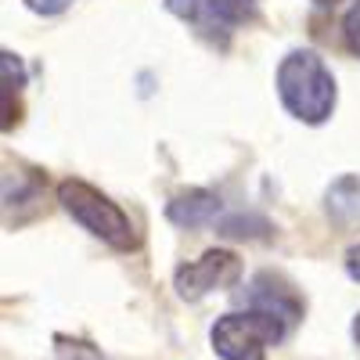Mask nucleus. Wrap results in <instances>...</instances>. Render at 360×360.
Instances as JSON below:
<instances>
[{"label": "nucleus", "mask_w": 360, "mask_h": 360, "mask_svg": "<svg viewBox=\"0 0 360 360\" xmlns=\"http://www.w3.org/2000/svg\"><path fill=\"white\" fill-rule=\"evenodd\" d=\"M292 332V324L270 310L249 307L242 314H224L209 339L224 360H266V349L278 346Z\"/></svg>", "instance_id": "nucleus-2"}, {"label": "nucleus", "mask_w": 360, "mask_h": 360, "mask_svg": "<svg viewBox=\"0 0 360 360\" xmlns=\"http://www.w3.org/2000/svg\"><path fill=\"white\" fill-rule=\"evenodd\" d=\"M346 274H349L353 281H360V245H353V249L346 252Z\"/></svg>", "instance_id": "nucleus-13"}, {"label": "nucleus", "mask_w": 360, "mask_h": 360, "mask_svg": "<svg viewBox=\"0 0 360 360\" xmlns=\"http://www.w3.org/2000/svg\"><path fill=\"white\" fill-rule=\"evenodd\" d=\"M33 11H40V15H58V11H65L72 0H25Z\"/></svg>", "instance_id": "nucleus-12"}, {"label": "nucleus", "mask_w": 360, "mask_h": 360, "mask_svg": "<svg viewBox=\"0 0 360 360\" xmlns=\"http://www.w3.org/2000/svg\"><path fill=\"white\" fill-rule=\"evenodd\" d=\"M266 231H270V224L259 220V217H234V220L224 224L227 238H263Z\"/></svg>", "instance_id": "nucleus-10"}, {"label": "nucleus", "mask_w": 360, "mask_h": 360, "mask_svg": "<svg viewBox=\"0 0 360 360\" xmlns=\"http://www.w3.org/2000/svg\"><path fill=\"white\" fill-rule=\"evenodd\" d=\"M166 8L176 18L191 22L202 37L224 44L252 15V0H166Z\"/></svg>", "instance_id": "nucleus-5"}, {"label": "nucleus", "mask_w": 360, "mask_h": 360, "mask_svg": "<svg viewBox=\"0 0 360 360\" xmlns=\"http://www.w3.org/2000/svg\"><path fill=\"white\" fill-rule=\"evenodd\" d=\"M249 307H259V310L278 314V317H285L292 328L299 324V317H303V303H299V295H295L281 278L270 274V270L256 274V281H252V288H249Z\"/></svg>", "instance_id": "nucleus-6"}, {"label": "nucleus", "mask_w": 360, "mask_h": 360, "mask_svg": "<svg viewBox=\"0 0 360 360\" xmlns=\"http://www.w3.org/2000/svg\"><path fill=\"white\" fill-rule=\"evenodd\" d=\"M238 278H242V259H238L231 249H209L202 252L198 259L184 263L173 278V288L180 299L188 303H198L209 292H220V288H231Z\"/></svg>", "instance_id": "nucleus-4"}, {"label": "nucleus", "mask_w": 360, "mask_h": 360, "mask_svg": "<svg viewBox=\"0 0 360 360\" xmlns=\"http://www.w3.org/2000/svg\"><path fill=\"white\" fill-rule=\"evenodd\" d=\"M353 339H356V346H360V314H356V321H353Z\"/></svg>", "instance_id": "nucleus-14"}, {"label": "nucleus", "mask_w": 360, "mask_h": 360, "mask_svg": "<svg viewBox=\"0 0 360 360\" xmlns=\"http://www.w3.org/2000/svg\"><path fill=\"white\" fill-rule=\"evenodd\" d=\"M54 349H58V360H105L90 342L69 339V335H54Z\"/></svg>", "instance_id": "nucleus-9"}, {"label": "nucleus", "mask_w": 360, "mask_h": 360, "mask_svg": "<svg viewBox=\"0 0 360 360\" xmlns=\"http://www.w3.org/2000/svg\"><path fill=\"white\" fill-rule=\"evenodd\" d=\"M314 4H321V8H335L339 0H314Z\"/></svg>", "instance_id": "nucleus-15"}, {"label": "nucleus", "mask_w": 360, "mask_h": 360, "mask_svg": "<svg viewBox=\"0 0 360 360\" xmlns=\"http://www.w3.org/2000/svg\"><path fill=\"white\" fill-rule=\"evenodd\" d=\"M278 94L303 123H324L335 108V76L314 51H292L278 65Z\"/></svg>", "instance_id": "nucleus-1"}, {"label": "nucleus", "mask_w": 360, "mask_h": 360, "mask_svg": "<svg viewBox=\"0 0 360 360\" xmlns=\"http://www.w3.org/2000/svg\"><path fill=\"white\" fill-rule=\"evenodd\" d=\"M58 202L65 205V213L94 238L108 242L112 249H134L137 245V234L130 217L119 209L108 195H101L98 188H90L86 180H62L58 184Z\"/></svg>", "instance_id": "nucleus-3"}, {"label": "nucleus", "mask_w": 360, "mask_h": 360, "mask_svg": "<svg viewBox=\"0 0 360 360\" xmlns=\"http://www.w3.org/2000/svg\"><path fill=\"white\" fill-rule=\"evenodd\" d=\"M342 37H346L349 51L360 54V0H356V4L346 11V18H342Z\"/></svg>", "instance_id": "nucleus-11"}, {"label": "nucleus", "mask_w": 360, "mask_h": 360, "mask_svg": "<svg viewBox=\"0 0 360 360\" xmlns=\"http://www.w3.org/2000/svg\"><path fill=\"white\" fill-rule=\"evenodd\" d=\"M328 217L339 227H353L360 224V180L356 176H339L328 188Z\"/></svg>", "instance_id": "nucleus-8"}, {"label": "nucleus", "mask_w": 360, "mask_h": 360, "mask_svg": "<svg viewBox=\"0 0 360 360\" xmlns=\"http://www.w3.org/2000/svg\"><path fill=\"white\" fill-rule=\"evenodd\" d=\"M220 198L213 195V191H202V188H195V191H180L169 205H166V217H169V224H176V227H209L217 217H220Z\"/></svg>", "instance_id": "nucleus-7"}]
</instances>
